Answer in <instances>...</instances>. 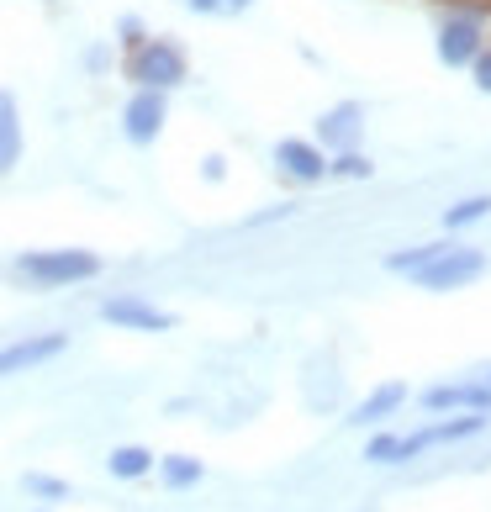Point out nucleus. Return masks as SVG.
<instances>
[{
  "label": "nucleus",
  "instance_id": "15",
  "mask_svg": "<svg viewBox=\"0 0 491 512\" xmlns=\"http://www.w3.org/2000/svg\"><path fill=\"white\" fill-rule=\"evenodd\" d=\"M444 249H449V238H433V243H412V249H391L381 264H386L391 275H407V280H412V275L423 270V264H433Z\"/></svg>",
  "mask_w": 491,
  "mask_h": 512
},
{
  "label": "nucleus",
  "instance_id": "3",
  "mask_svg": "<svg viewBox=\"0 0 491 512\" xmlns=\"http://www.w3.org/2000/svg\"><path fill=\"white\" fill-rule=\"evenodd\" d=\"M491 270V259H486V249H476V243H455L449 238V249L433 259V264H423L418 275V291H433V296H444V291H465L470 280H481Z\"/></svg>",
  "mask_w": 491,
  "mask_h": 512
},
{
  "label": "nucleus",
  "instance_id": "20",
  "mask_svg": "<svg viewBox=\"0 0 491 512\" xmlns=\"http://www.w3.org/2000/svg\"><path fill=\"white\" fill-rule=\"evenodd\" d=\"M396 454H402V433H375V439L365 444L370 465H396Z\"/></svg>",
  "mask_w": 491,
  "mask_h": 512
},
{
  "label": "nucleus",
  "instance_id": "2",
  "mask_svg": "<svg viewBox=\"0 0 491 512\" xmlns=\"http://www.w3.org/2000/svg\"><path fill=\"white\" fill-rule=\"evenodd\" d=\"M122 80L132 90H164V96H175V90L191 80V53H185L180 37L154 32L143 48L122 53Z\"/></svg>",
  "mask_w": 491,
  "mask_h": 512
},
{
  "label": "nucleus",
  "instance_id": "9",
  "mask_svg": "<svg viewBox=\"0 0 491 512\" xmlns=\"http://www.w3.org/2000/svg\"><path fill=\"white\" fill-rule=\"evenodd\" d=\"M275 169L291 185H323L328 180V154L312 138H280L275 143Z\"/></svg>",
  "mask_w": 491,
  "mask_h": 512
},
{
  "label": "nucleus",
  "instance_id": "13",
  "mask_svg": "<svg viewBox=\"0 0 491 512\" xmlns=\"http://www.w3.org/2000/svg\"><path fill=\"white\" fill-rule=\"evenodd\" d=\"M154 460L159 454L143 444H117L106 454V470H111V481H143V476H154Z\"/></svg>",
  "mask_w": 491,
  "mask_h": 512
},
{
  "label": "nucleus",
  "instance_id": "14",
  "mask_svg": "<svg viewBox=\"0 0 491 512\" xmlns=\"http://www.w3.org/2000/svg\"><path fill=\"white\" fill-rule=\"evenodd\" d=\"M154 470H159L164 491H191V486L206 481V465L196 460V454H159Z\"/></svg>",
  "mask_w": 491,
  "mask_h": 512
},
{
  "label": "nucleus",
  "instance_id": "7",
  "mask_svg": "<svg viewBox=\"0 0 491 512\" xmlns=\"http://www.w3.org/2000/svg\"><path fill=\"white\" fill-rule=\"evenodd\" d=\"M164 122H169V96L164 90H132L122 101V138L132 148H154L164 138Z\"/></svg>",
  "mask_w": 491,
  "mask_h": 512
},
{
  "label": "nucleus",
  "instance_id": "6",
  "mask_svg": "<svg viewBox=\"0 0 491 512\" xmlns=\"http://www.w3.org/2000/svg\"><path fill=\"white\" fill-rule=\"evenodd\" d=\"M59 354H69V333H64V328L11 338V344H0V381H11V375H32V370H43V365H53Z\"/></svg>",
  "mask_w": 491,
  "mask_h": 512
},
{
  "label": "nucleus",
  "instance_id": "8",
  "mask_svg": "<svg viewBox=\"0 0 491 512\" xmlns=\"http://www.w3.org/2000/svg\"><path fill=\"white\" fill-rule=\"evenodd\" d=\"M360 132H365V106L360 101H338L317 117L312 143L323 148V154H344V148H360Z\"/></svg>",
  "mask_w": 491,
  "mask_h": 512
},
{
  "label": "nucleus",
  "instance_id": "19",
  "mask_svg": "<svg viewBox=\"0 0 491 512\" xmlns=\"http://www.w3.org/2000/svg\"><path fill=\"white\" fill-rule=\"evenodd\" d=\"M148 37H154V32H148V22H143L138 11H122V16H117V53H132V48H143Z\"/></svg>",
  "mask_w": 491,
  "mask_h": 512
},
{
  "label": "nucleus",
  "instance_id": "16",
  "mask_svg": "<svg viewBox=\"0 0 491 512\" xmlns=\"http://www.w3.org/2000/svg\"><path fill=\"white\" fill-rule=\"evenodd\" d=\"M22 491H27L32 502H43V507H59V502L74 497V486H69L64 476H48V470H27V476H22Z\"/></svg>",
  "mask_w": 491,
  "mask_h": 512
},
{
  "label": "nucleus",
  "instance_id": "27",
  "mask_svg": "<svg viewBox=\"0 0 491 512\" xmlns=\"http://www.w3.org/2000/svg\"><path fill=\"white\" fill-rule=\"evenodd\" d=\"M43 6H53V0H43Z\"/></svg>",
  "mask_w": 491,
  "mask_h": 512
},
{
  "label": "nucleus",
  "instance_id": "11",
  "mask_svg": "<svg viewBox=\"0 0 491 512\" xmlns=\"http://www.w3.org/2000/svg\"><path fill=\"white\" fill-rule=\"evenodd\" d=\"M428 412H491V386L486 381H455V386H428L423 391Z\"/></svg>",
  "mask_w": 491,
  "mask_h": 512
},
{
  "label": "nucleus",
  "instance_id": "25",
  "mask_svg": "<svg viewBox=\"0 0 491 512\" xmlns=\"http://www.w3.org/2000/svg\"><path fill=\"white\" fill-rule=\"evenodd\" d=\"M201 180H206V185H222V180H228V159H222V154H206V159H201Z\"/></svg>",
  "mask_w": 491,
  "mask_h": 512
},
{
  "label": "nucleus",
  "instance_id": "26",
  "mask_svg": "<svg viewBox=\"0 0 491 512\" xmlns=\"http://www.w3.org/2000/svg\"><path fill=\"white\" fill-rule=\"evenodd\" d=\"M32 512H53V507H32Z\"/></svg>",
  "mask_w": 491,
  "mask_h": 512
},
{
  "label": "nucleus",
  "instance_id": "5",
  "mask_svg": "<svg viewBox=\"0 0 491 512\" xmlns=\"http://www.w3.org/2000/svg\"><path fill=\"white\" fill-rule=\"evenodd\" d=\"M96 317L106 322V328H122V333H175L180 328V317L159 307V301H148L138 291H117V296H106Z\"/></svg>",
  "mask_w": 491,
  "mask_h": 512
},
{
  "label": "nucleus",
  "instance_id": "23",
  "mask_svg": "<svg viewBox=\"0 0 491 512\" xmlns=\"http://www.w3.org/2000/svg\"><path fill=\"white\" fill-rule=\"evenodd\" d=\"M301 212V201H280V206H264V212L243 217V227H270V222H291Z\"/></svg>",
  "mask_w": 491,
  "mask_h": 512
},
{
  "label": "nucleus",
  "instance_id": "21",
  "mask_svg": "<svg viewBox=\"0 0 491 512\" xmlns=\"http://www.w3.org/2000/svg\"><path fill=\"white\" fill-rule=\"evenodd\" d=\"M254 0H185V11L191 16H243Z\"/></svg>",
  "mask_w": 491,
  "mask_h": 512
},
{
  "label": "nucleus",
  "instance_id": "24",
  "mask_svg": "<svg viewBox=\"0 0 491 512\" xmlns=\"http://www.w3.org/2000/svg\"><path fill=\"white\" fill-rule=\"evenodd\" d=\"M470 80H476V90L481 96H491V37L481 43V53L470 59Z\"/></svg>",
  "mask_w": 491,
  "mask_h": 512
},
{
  "label": "nucleus",
  "instance_id": "22",
  "mask_svg": "<svg viewBox=\"0 0 491 512\" xmlns=\"http://www.w3.org/2000/svg\"><path fill=\"white\" fill-rule=\"evenodd\" d=\"M80 64H85L90 80H101V74H111V64H117V53H111V43H90L80 53Z\"/></svg>",
  "mask_w": 491,
  "mask_h": 512
},
{
  "label": "nucleus",
  "instance_id": "17",
  "mask_svg": "<svg viewBox=\"0 0 491 512\" xmlns=\"http://www.w3.org/2000/svg\"><path fill=\"white\" fill-rule=\"evenodd\" d=\"M491 217V196H465L455 206H444V233H465V227H476Z\"/></svg>",
  "mask_w": 491,
  "mask_h": 512
},
{
  "label": "nucleus",
  "instance_id": "10",
  "mask_svg": "<svg viewBox=\"0 0 491 512\" xmlns=\"http://www.w3.org/2000/svg\"><path fill=\"white\" fill-rule=\"evenodd\" d=\"M27 159V122H22V101H16V90L0 85V180L16 175Z\"/></svg>",
  "mask_w": 491,
  "mask_h": 512
},
{
  "label": "nucleus",
  "instance_id": "4",
  "mask_svg": "<svg viewBox=\"0 0 491 512\" xmlns=\"http://www.w3.org/2000/svg\"><path fill=\"white\" fill-rule=\"evenodd\" d=\"M481 43H486V11L449 6L444 22H439V37H433V53H439L444 69H470V59L481 53Z\"/></svg>",
  "mask_w": 491,
  "mask_h": 512
},
{
  "label": "nucleus",
  "instance_id": "12",
  "mask_svg": "<svg viewBox=\"0 0 491 512\" xmlns=\"http://www.w3.org/2000/svg\"><path fill=\"white\" fill-rule=\"evenodd\" d=\"M402 407H407V381H386V386H375L365 402L349 412V423H354V428H365V423H381V417L402 412Z\"/></svg>",
  "mask_w": 491,
  "mask_h": 512
},
{
  "label": "nucleus",
  "instance_id": "18",
  "mask_svg": "<svg viewBox=\"0 0 491 512\" xmlns=\"http://www.w3.org/2000/svg\"><path fill=\"white\" fill-rule=\"evenodd\" d=\"M375 159L360 154V148H344V154H328V180H370Z\"/></svg>",
  "mask_w": 491,
  "mask_h": 512
},
{
  "label": "nucleus",
  "instance_id": "1",
  "mask_svg": "<svg viewBox=\"0 0 491 512\" xmlns=\"http://www.w3.org/2000/svg\"><path fill=\"white\" fill-rule=\"evenodd\" d=\"M11 280H22L32 291H74L106 275V259L96 249H22L6 264Z\"/></svg>",
  "mask_w": 491,
  "mask_h": 512
}]
</instances>
